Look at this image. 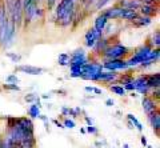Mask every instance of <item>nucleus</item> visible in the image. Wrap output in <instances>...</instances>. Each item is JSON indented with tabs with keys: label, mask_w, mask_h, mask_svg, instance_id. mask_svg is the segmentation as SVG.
Here are the masks:
<instances>
[{
	"label": "nucleus",
	"mask_w": 160,
	"mask_h": 148,
	"mask_svg": "<svg viewBox=\"0 0 160 148\" xmlns=\"http://www.w3.org/2000/svg\"><path fill=\"white\" fill-rule=\"evenodd\" d=\"M147 87L149 90H155V88L160 87V73H152V75H147Z\"/></svg>",
	"instance_id": "11"
},
{
	"label": "nucleus",
	"mask_w": 160,
	"mask_h": 148,
	"mask_svg": "<svg viewBox=\"0 0 160 148\" xmlns=\"http://www.w3.org/2000/svg\"><path fill=\"white\" fill-rule=\"evenodd\" d=\"M6 56L9 57L12 60V63H19L22 60V55H19V53H12V52H7Z\"/></svg>",
	"instance_id": "25"
},
{
	"label": "nucleus",
	"mask_w": 160,
	"mask_h": 148,
	"mask_svg": "<svg viewBox=\"0 0 160 148\" xmlns=\"http://www.w3.org/2000/svg\"><path fill=\"white\" fill-rule=\"evenodd\" d=\"M132 86H133V90L143 96H147L151 93V90L147 87V75H140L138 77H133Z\"/></svg>",
	"instance_id": "3"
},
{
	"label": "nucleus",
	"mask_w": 160,
	"mask_h": 148,
	"mask_svg": "<svg viewBox=\"0 0 160 148\" xmlns=\"http://www.w3.org/2000/svg\"><path fill=\"white\" fill-rule=\"evenodd\" d=\"M146 148H153V147H151V146H147V147H146Z\"/></svg>",
	"instance_id": "44"
},
{
	"label": "nucleus",
	"mask_w": 160,
	"mask_h": 148,
	"mask_svg": "<svg viewBox=\"0 0 160 148\" xmlns=\"http://www.w3.org/2000/svg\"><path fill=\"white\" fill-rule=\"evenodd\" d=\"M95 146H96L98 148H102L103 146H107V141L103 140V141H95Z\"/></svg>",
	"instance_id": "34"
},
{
	"label": "nucleus",
	"mask_w": 160,
	"mask_h": 148,
	"mask_svg": "<svg viewBox=\"0 0 160 148\" xmlns=\"http://www.w3.org/2000/svg\"><path fill=\"white\" fill-rule=\"evenodd\" d=\"M75 121L72 119H69V117H64V120H63V127L64 128H75Z\"/></svg>",
	"instance_id": "27"
},
{
	"label": "nucleus",
	"mask_w": 160,
	"mask_h": 148,
	"mask_svg": "<svg viewBox=\"0 0 160 148\" xmlns=\"http://www.w3.org/2000/svg\"><path fill=\"white\" fill-rule=\"evenodd\" d=\"M0 143H2V137H0Z\"/></svg>",
	"instance_id": "45"
},
{
	"label": "nucleus",
	"mask_w": 160,
	"mask_h": 148,
	"mask_svg": "<svg viewBox=\"0 0 160 148\" xmlns=\"http://www.w3.org/2000/svg\"><path fill=\"white\" fill-rule=\"evenodd\" d=\"M133 24H135L136 27H144V26H148V24H151V17H147V16L140 17V16H138V17L133 20Z\"/></svg>",
	"instance_id": "18"
},
{
	"label": "nucleus",
	"mask_w": 160,
	"mask_h": 148,
	"mask_svg": "<svg viewBox=\"0 0 160 148\" xmlns=\"http://www.w3.org/2000/svg\"><path fill=\"white\" fill-rule=\"evenodd\" d=\"M24 101L33 104V103H36V101H40V96H38L36 93H27V95L24 96Z\"/></svg>",
	"instance_id": "23"
},
{
	"label": "nucleus",
	"mask_w": 160,
	"mask_h": 148,
	"mask_svg": "<svg viewBox=\"0 0 160 148\" xmlns=\"http://www.w3.org/2000/svg\"><path fill=\"white\" fill-rule=\"evenodd\" d=\"M42 103L40 101H36V103H33V104L29 106L28 108V116H29V119H39L40 117V108H42Z\"/></svg>",
	"instance_id": "13"
},
{
	"label": "nucleus",
	"mask_w": 160,
	"mask_h": 148,
	"mask_svg": "<svg viewBox=\"0 0 160 148\" xmlns=\"http://www.w3.org/2000/svg\"><path fill=\"white\" fill-rule=\"evenodd\" d=\"M84 90H86V92H93V87H89V86H87L86 88H84Z\"/></svg>",
	"instance_id": "40"
},
{
	"label": "nucleus",
	"mask_w": 160,
	"mask_h": 148,
	"mask_svg": "<svg viewBox=\"0 0 160 148\" xmlns=\"http://www.w3.org/2000/svg\"><path fill=\"white\" fill-rule=\"evenodd\" d=\"M80 134L86 135V134H87V132H86V128H80Z\"/></svg>",
	"instance_id": "42"
},
{
	"label": "nucleus",
	"mask_w": 160,
	"mask_h": 148,
	"mask_svg": "<svg viewBox=\"0 0 160 148\" xmlns=\"http://www.w3.org/2000/svg\"><path fill=\"white\" fill-rule=\"evenodd\" d=\"M103 68H106L108 71H112V72H116L119 70H128V66H127V62L126 60H122V59H111V60H106L104 64H102Z\"/></svg>",
	"instance_id": "4"
},
{
	"label": "nucleus",
	"mask_w": 160,
	"mask_h": 148,
	"mask_svg": "<svg viewBox=\"0 0 160 148\" xmlns=\"http://www.w3.org/2000/svg\"><path fill=\"white\" fill-rule=\"evenodd\" d=\"M140 12H142L143 16L151 17L158 12V7H155V6H142L140 7Z\"/></svg>",
	"instance_id": "16"
},
{
	"label": "nucleus",
	"mask_w": 160,
	"mask_h": 148,
	"mask_svg": "<svg viewBox=\"0 0 160 148\" xmlns=\"http://www.w3.org/2000/svg\"><path fill=\"white\" fill-rule=\"evenodd\" d=\"M108 2H111V0H98L96 2V6H95V8L96 9H100V8H103Z\"/></svg>",
	"instance_id": "30"
},
{
	"label": "nucleus",
	"mask_w": 160,
	"mask_h": 148,
	"mask_svg": "<svg viewBox=\"0 0 160 148\" xmlns=\"http://www.w3.org/2000/svg\"><path fill=\"white\" fill-rule=\"evenodd\" d=\"M128 53V48L122 46V44H115V46H108V48L104 51L103 55L107 57V60L111 59H122Z\"/></svg>",
	"instance_id": "2"
},
{
	"label": "nucleus",
	"mask_w": 160,
	"mask_h": 148,
	"mask_svg": "<svg viewBox=\"0 0 160 148\" xmlns=\"http://www.w3.org/2000/svg\"><path fill=\"white\" fill-rule=\"evenodd\" d=\"M47 4H48V7H52L55 3H56V0H46Z\"/></svg>",
	"instance_id": "38"
},
{
	"label": "nucleus",
	"mask_w": 160,
	"mask_h": 148,
	"mask_svg": "<svg viewBox=\"0 0 160 148\" xmlns=\"http://www.w3.org/2000/svg\"><path fill=\"white\" fill-rule=\"evenodd\" d=\"M51 121H52V123H53V124L56 126V127H59V128H64V127H63V123H62V121H59L58 119H52Z\"/></svg>",
	"instance_id": "33"
},
{
	"label": "nucleus",
	"mask_w": 160,
	"mask_h": 148,
	"mask_svg": "<svg viewBox=\"0 0 160 148\" xmlns=\"http://www.w3.org/2000/svg\"><path fill=\"white\" fill-rule=\"evenodd\" d=\"M102 36H103V33L96 31L95 28L88 29V32L86 33V36H84V39H86V46L87 47H93Z\"/></svg>",
	"instance_id": "6"
},
{
	"label": "nucleus",
	"mask_w": 160,
	"mask_h": 148,
	"mask_svg": "<svg viewBox=\"0 0 160 148\" xmlns=\"http://www.w3.org/2000/svg\"><path fill=\"white\" fill-rule=\"evenodd\" d=\"M124 12H126V8H123V7H112V8H108L106 9L103 13L107 16V19L109 20V19H122L123 17V15Z\"/></svg>",
	"instance_id": "8"
},
{
	"label": "nucleus",
	"mask_w": 160,
	"mask_h": 148,
	"mask_svg": "<svg viewBox=\"0 0 160 148\" xmlns=\"http://www.w3.org/2000/svg\"><path fill=\"white\" fill-rule=\"evenodd\" d=\"M127 126H128V128H129V130H132V128H133V126L131 124V121H128V120H127Z\"/></svg>",
	"instance_id": "41"
},
{
	"label": "nucleus",
	"mask_w": 160,
	"mask_h": 148,
	"mask_svg": "<svg viewBox=\"0 0 160 148\" xmlns=\"http://www.w3.org/2000/svg\"><path fill=\"white\" fill-rule=\"evenodd\" d=\"M86 132H87V134H89V135H98L99 134V130L95 126H87Z\"/></svg>",
	"instance_id": "29"
},
{
	"label": "nucleus",
	"mask_w": 160,
	"mask_h": 148,
	"mask_svg": "<svg viewBox=\"0 0 160 148\" xmlns=\"http://www.w3.org/2000/svg\"><path fill=\"white\" fill-rule=\"evenodd\" d=\"M3 90H9V91H20V87L18 84H3Z\"/></svg>",
	"instance_id": "28"
},
{
	"label": "nucleus",
	"mask_w": 160,
	"mask_h": 148,
	"mask_svg": "<svg viewBox=\"0 0 160 148\" xmlns=\"http://www.w3.org/2000/svg\"><path fill=\"white\" fill-rule=\"evenodd\" d=\"M159 44H160V33H159V31H155L153 32V35H152V42H151V44L149 46H155V47H159Z\"/></svg>",
	"instance_id": "24"
},
{
	"label": "nucleus",
	"mask_w": 160,
	"mask_h": 148,
	"mask_svg": "<svg viewBox=\"0 0 160 148\" xmlns=\"http://www.w3.org/2000/svg\"><path fill=\"white\" fill-rule=\"evenodd\" d=\"M84 120H86V123H87V124L88 126H93V120L91 119V117H89V116H84Z\"/></svg>",
	"instance_id": "35"
},
{
	"label": "nucleus",
	"mask_w": 160,
	"mask_h": 148,
	"mask_svg": "<svg viewBox=\"0 0 160 148\" xmlns=\"http://www.w3.org/2000/svg\"><path fill=\"white\" fill-rule=\"evenodd\" d=\"M69 59H71L69 53H60L59 57H58L59 66H62V67H67V66H69Z\"/></svg>",
	"instance_id": "21"
},
{
	"label": "nucleus",
	"mask_w": 160,
	"mask_h": 148,
	"mask_svg": "<svg viewBox=\"0 0 160 148\" xmlns=\"http://www.w3.org/2000/svg\"><path fill=\"white\" fill-rule=\"evenodd\" d=\"M86 64H88V59L86 55L83 56H71L69 59V67H84Z\"/></svg>",
	"instance_id": "12"
},
{
	"label": "nucleus",
	"mask_w": 160,
	"mask_h": 148,
	"mask_svg": "<svg viewBox=\"0 0 160 148\" xmlns=\"http://www.w3.org/2000/svg\"><path fill=\"white\" fill-rule=\"evenodd\" d=\"M115 104V101L112 100V99H107V100H106V106L107 107H112Z\"/></svg>",
	"instance_id": "36"
},
{
	"label": "nucleus",
	"mask_w": 160,
	"mask_h": 148,
	"mask_svg": "<svg viewBox=\"0 0 160 148\" xmlns=\"http://www.w3.org/2000/svg\"><path fill=\"white\" fill-rule=\"evenodd\" d=\"M119 75L116 72L112 71H102L96 75V81H103V83H113L118 80Z\"/></svg>",
	"instance_id": "7"
},
{
	"label": "nucleus",
	"mask_w": 160,
	"mask_h": 148,
	"mask_svg": "<svg viewBox=\"0 0 160 148\" xmlns=\"http://www.w3.org/2000/svg\"><path fill=\"white\" fill-rule=\"evenodd\" d=\"M123 148H131V147H129V146L127 144V143H124V144H123Z\"/></svg>",
	"instance_id": "43"
},
{
	"label": "nucleus",
	"mask_w": 160,
	"mask_h": 148,
	"mask_svg": "<svg viewBox=\"0 0 160 148\" xmlns=\"http://www.w3.org/2000/svg\"><path fill=\"white\" fill-rule=\"evenodd\" d=\"M127 120H128V121H131V124L133 126V128H136L139 132H143V130H144V128H143V124L138 120V117L135 116V115H132V113H128V115H127Z\"/></svg>",
	"instance_id": "17"
},
{
	"label": "nucleus",
	"mask_w": 160,
	"mask_h": 148,
	"mask_svg": "<svg viewBox=\"0 0 160 148\" xmlns=\"http://www.w3.org/2000/svg\"><path fill=\"white\" fill-rule=\"evenodd\" d=\"M52 95H51V93H43V95L42 96H40V99H49V97H51Z\"/></svg>",
	"instance_id": "39"
},
{
	"label": "nucleus",
	"mask_w": 160,
	"mask_h": 148,
	"mask_svg": "<svg viewBox=\"0 0 160 148\" xmlns=\"http://www.w3.org/2000/svg\"><path fill=\"white\" fill-rule=\"evenodd\" d=\"M138 16H139V13L135 11V9H126V12H124L122 19H123V20H131V22H133Z\"/></svg>",
	"instance_id": "20"
},
{
	"label": "nucleus",
	"mask_w": 160,
	"mask_h": 148,
	"mask_svg": "<svg viewBox=\"0 0 160 148\" xmlns=\"http://www.w3.org/2000/svg\"><path fill=\"white\" fill-rule=\"evenodd\" d=\"M140 143H142V146H143L144 148H146V147L148 146V141H147V137H146V136H144V135H142V136H140Z\"/></svg>",
	"instance_id": "32"
},
{
	"label": "nucleus",
	"mask_w": 160,
	"mask_h": 148,
	"mask_svg": "<svg viewBox=\"0 0 160 148\" xmlns=\"http://www.w3.org/2000/svg\"><path fill=\"white\" fill-rule=\"evenodd\" d=\"M147 119L149 121V124H151L152 130L155 131V134H156V136H159V131H160V112L156 111L151 113L149 116H147Z\"/></svg>",
	"instance_id": "10"
},
{
	"label": "nucleus",
	"mask_w": 160,
	"mask_h": 148,
	"mask_svg": "<svg viewBox=\"0 0 160 148\" xmlns=\"http://www.w3.org/2000/svg\"><path fill=\"white\" fill-rule=\"evenodd\" d=\"M6 81L8 83V84H18L19 83V77L16 76V73H12V75H8Z\"/></svg>",
	"instance_id": "26"
},
{
	"label": "nucleus",
	"mask_w": 160,
	"mask_h": 148,
	"mask_svg": "<svg viewBox=\"0 0 160 148\" xmlns=\"http://www.w3.org/2000/svg\"><path fill=\"white\" fill-rule=\"evenodd\" d=\"M93 93H96V95H102L103 90H100V88H98V87H93Z\"/></svg>",
	"instance_id": "37"
},
{
	"label": "nucleus",
	"mask_w": 160,
	"mask_h": 148,
	"mask_svg": "<svg viewBox=\"0 0 160 148\" xmlns=\"http://www.w3.org/2000/svg\"><path fill=\"white\" fill-rule=\"evenodd\" d=\"M11 22L15 26H20L23 22V2L22 0H9L8 2Z\"/></svg>",
	"instance_id": "1"
},
{
	"label": "nucleus",
	"mask_w": 160,
	"mask_h": 148,
	"mask_svg": "<svg viewBox=\"0 0 160 148\" xmlns=\"http://www.w3.org/2000/svg\"><path fill=\"white\" fill-rule=\"evenodd\" d=\"M83 55H86V52H84V49L83 48H79V49H76L75 52H72L69 56H83Z\"/></svg>",
	"instance_id": "31"
},
{
	"label": "nucleus",
	"mask_w": 160,
	"mask_h": 148,
	"mask_svg": "<svg viewBox=\"0 0 160 148\" xmlns=\"http://www.w3.org/2000/svg\"><path fill=\"white\" fill-rule=\"evenodd\" d=\"M118 80H119V84H122V86L129 84V83L133 81V76L129 75V73H126V75H123V76H119Z\"/></svg>",
	"instance_id": "22"
},
{
	"label": "nucleus",
	"mask_w": 160,
	"mask_h": 148,
	"mask_svg": "<svg viewBox=\"0 0 160 148\" xmlns=\"http://www.w3.org/2000/svg\"><path fill=\"white\" fill-rule=\"evenodd\" d=\"M109 91L113 92L115 95H118V96H126V95H127V92H126V90L123 88V86H119V84L109 86Z\"/></svg>",
	"instance_id": "19"
},
{
	"label": "nucleus",
	"mask_w": 160,
	"mask_h": 148,
	"mask_svg": "<svg viewBox=\"0 0 160 148\" xmlns=\"http://www.w3.org/2000/svg\"><path fill=\"white\" fill-rule=\"evenodd\" d=\"M107 23H108L107 16H106L104 13H102V15H99V16L96 17V20H95V26H93V28L96 29V31H99V32H102V33H103V31L106 29Z\"/></svg>",
	"instance_id": "14"
},
{
	"label": "nucleus",
	"mask_w": 160,
	"mask_h": 148,
	"mask_svg": "<svg viewBox=\"0 0 160 148\" xmlns=\"http://www.w3.org/2000/svg\"><path fill=\"white\" fill-rule=\"evenodd\" d=\"M16 71L27 73V75H42L46 70L40 67H33V66H19L16 67Z\"/></svg>",
	"instance_id": "9"
},
{
	"label": "nucleus",
	"mask_w": 160,
	"mask_h": 148,
	"mask_svg": "<svg viewBox=\"0 0 160 148\" xmlns=\"http://www.w3.org/2000/svg\"><path fill=\"white\" fill-rule=\"evenodd\" d=\"M158 104H159V103H158L156 100H153V99L149 96V95L143 96V99H142L143 111H144V113H146L147 116H149V115H151V113H153V112L159 111Z\"/></svg>",
	"instance_id": "5"
},
{
	"label": "nucleus",
	"mask_w": 160,
	"mask_h": 148,
	"mask_svg": "<svg viewBox=\"0 0 160 148\" xmlns=\"http://www.w3.org/2000/svg\"><path fill=\"white\" fill-rule=\"evenodd\" d=\"M159 56H160L159 48L152 49V51L149 52V55L147 56L146 62H144L143 64H140V66H142V67H147V66H149V64H152V63H155V62H158V60H159Z\"/></svg>",
	"instance_id": "15"
}]
</instances>
